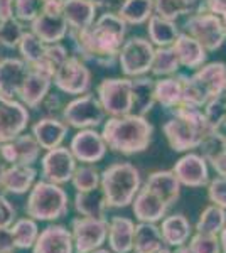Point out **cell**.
<instances>
[{
    "label": "cell",
    "mask_w": 226,
    "mask_h": 253,
    "mask_svg": "<svg viewBox=\"0 0 226 253\" xmlns=\"http://www.w3.org/2000/svg\"><path fill=\"white\" fill-rule=\"evenodd\" d=\"M140 187V170L130 162H115L101 172L100 189L105 194L108 210L130 206Z\"/></svg>",
    "instance_id": "cell-4"
},
{
    "label": "cell",
    "mask_w": 226,
    "mask_h": 253,
    "mask_svg": "<svg viewBox=\"0 0 226 253\" xmlns=\"http://www.w3.org/2000/svg\"><path fill=\"white\" fill-rule=\"evenodd\" d=\"M189 250L192 253H221L220 236L209 235V233H198L189 238L187 242Z\"/></svg>",
    "instance_id": "cell-46"
},
{
    "label": "cell",
    "mask_w": 226,
    "mask_h": 253,
    "mask_svg": "<svg viewBox=\"0 0 226 253\" xmlns=\"http://www.w3.org/2000/svg\"><path fill=\"white\" fill-rule=\"evenodd\" d=\"M174 253H192V252L189 250V247H187V245H182V247H178V248H176Z\"/></svg>",
    "instance_id": "cell-56"
},
{
    "label": "cell",
    "mask_w": 226,
    "mask_h": 253,
    "mask_svg": "<svg viewBox=\"0 0 226 253\" xmlns=\"http://www.w3.org/2000/svg\"><path fill=\"white\" fill-rule=\"evenodd\" d=\"M154 51L155 47L145 38L134 36L130 39H125L120 54H118V64L122 68V73L127 78L145 76L150 71Z\"/></svg>",
    "instance_id": "cell-8"
},
{
    "label": "cell",
    "mask_w": 226,
    "mask_h": 253,
    "mask_svg": "<svg viewBox=\"0 0 226 253\" xmlns=\"http://www.w3.org/2000/svg\"><path fill=\"white\" fill-rule=\"evenodd\" d=\"M220 236V245H221V253H226V226L221 230V233L218 235Z\"/></svg>",
    "instance_id": "cell-54"
},
{
    "label": "cell",
    "mask_w": 226,
    "mask_h": 253,
    "mask_svg": "<svg viewBox=\"0 0 226 253\" xmlns=\"http://www.w3.org/2000/svg\"><path fill=\"white\" fill-rule=\"evenodd\" d=\"M164 247H166V243H164L157 224L155 223L135 224L134 253H157Z\"/></svg>",
    "instance_id": "cell-33"
},
{
    "label": "cell",
    "mask_w": 226,
    "mask_h": 253,
    "mask_svg": "<svg viewBox=\"0 0 226 253\" xmlns=\"http://www.w3.org/2000/svg\"><path fill=\"white\" fill-rule=\"evenodd\" d=\"M41 107L46 110V117H56V112H59V110L63 112V105H61V100L57 95H47Z\"/></svg>",
    "instance_id": "cell-52"
},
{
    "label": "cell",
    "mask_w": 226,
    "mask_h": 253,
    "mask_svg": "<svg viewBox=\"0 0 226 253\" xmlns=\"http://www.w3.org/2000/svg\"><path fill=\"white\" fill-rule=\"evenodd\" d=\"M203 112H204V115H206L209 124L215 126L216 130H220L221 126H223L225 118H226V91L215 98H211L203 107Z\"/></svg>",
    "instance_id": "cell-44"
},
{
    "label": "cell",
    "mask_w": 226,
    "mask_h": 253,
    "mask_svg": "<svg viewBox=\"0 0 226 253\" xmlns=\"http://www.w3.org/2000/svg\"><path fill=\"white\" fill-rule=\"evenodd\" d=\"M52 86V76L41 71L38 68H29V73L24 80L19 91V100L27 108L39 110L43 101L49 95V89Z\"/></svg>",
    "instance_id": "cell-19"
},
{
    "label": "cell",
    "mask_w": 226,
    "mask_h": 253,
    "mask_svg": "<svg viewBox=\"0 0 226 253\" xmlns=\"http://www.w3.org/2000/svg\"><path fill=\"white\" fill-rule=\"evenodd\" d=\"M208 199L211 205L226 210V177H215L208 182Z\"/></svg>",
    "instance_id": "cell-47"
},
{
    "label": "cell",
    "mask_w": 226,
    "mask_h": 253,
    "mask_svg": "<svg viewBox=\"0 0 226 253\" xmlns=\"http://www.w3.org/2000/svg\"><path fill=\"white\" fill-rule=\"evenodd\" d=\"M14 2L15 0H0V22L14 17Z\"/></svg>",
    "instance_id": "cell-53"
},
{
    "label": "cell",
    "mask_w": 226,
    "mask_h": 253,
    "mask_svg": "<svg viewBox=\"0 0 226 253\" xmlns=\"http://www.w3.org/2000/svg\"><path fill=\"white\" fill-rule=\"evenodd\" d=\"M10 231L17 250H31L41 233L38 221L29 218V216L15 219L14 224L10 226Z\"/></svg>",
    "instance_id": "cell-36"
},
{
    "label": "cell",
    "mask_w": 226,
    "mask_h": 253,
    "mask_svg": "<svg viewBox=\"0 0 226 253\" xmlns=\"http://www.w3.org/2000/svg\"><path fill=\"white\" fill-rule=\"evenodd\" d=\"M206 161L220 177H226V147L221 150H218L216 154H213V156L208 157Z\"/></svg>",
    "instance_id": "cell-50"
},
{
    "label": "cell",
    "mask_w": 226,
    "mask_h": 253,
    "mask_svg": "<svg viewBox=\"0 0 226 253\" xmlns=\"http://www.w3.org/2000/svg\"><path fill=\"white\" fill-rule=\"evenodd\" d=\"M86 2L93 3V5L98 9V7H103V5H105V3H106V0H86Z\"/></svg>",
    "instance_id": "cell-57"
},
{
    "label": "cell",
    "mask_w": 226,
    "mask_h": 253,
    "mask_svg": "<svg viewBox=\"0 0 226 253\" xmlns=\"http://www.w3.org/2000/svg\"><path fill=\"white\" fill-rule=\"evenodd\" d=\"M69 132V126L63 118L57 117H43L32 125V135L38 140L41 149L51 150L63 145L64 138Z\"/></svg>",
    "instance_id": "cell-22"
},
{
    "label": "cell",
    "mask_w": 226,
    "mask_h": 253,
    "mask_svg": "<svg viewBox=\"0 0 226 253\" xmlns=\"http://www.w3.org/2000/svg\"><path fill=\"white\" fill-rule=\"evenodd\" d=\"M147 34L154 47H171L181 31L174 20H167L152 14V17L147 20Z\"/></svg>",
    "instance_id": "cell-32"
},
{
    "label": "cell",
    "mask_w": 226,
    "mask_h": 253,
    "mask_svg": "<svg viewBox=\"0 0 226 253\" xmlns=\"http://www.w3.org/2000/svg\"><path fill=\"white\" fill-rule=\"evenodd\" d=\"M143 186L160 196L169 206L179 201L181 189H182L179 179L176 177V174L172 170H154V172L149 174Z\"/></svg>",
    "instance_id": "cell-29"
},
{
    "label": "cell",
    "mask_w": 226,
    "mask_h": 253,
    "mask_svg": "<svg viewBox=\"0 0 226 253\" xmlns=\"http://www.w3.org/2000/svg\"><path fill=\"white\" fill-rule=\"evenodd\" d=\"M225 226H226V210L216 205H209L201 211L198 221L194 224V230L198 233L220 235Z\"/></svg>",
    "instance_id": "cell-37"
},
{
    "label": "cell",
    "mask_w": 226,
    "mask_h": 253,
    "mask_svg": "<svg viewBox=\"0 0 226 253\" xmlns=\"http://www.w3.org/2000/svg\"><path fill=\"white\" fill-rule=\"evenodd\" d=\"M5 167H7L5 162L0 161V193L3 191V187H2V179H3V172H5Z\"/></svg>",
    "instance_id": "cell-55"
},
{
    "label": "cell",
    "mask_w": 226,
    "mask_h": 253,
    "mask_svg": "<svg viewBox=\"0 0 226 253\" xmlns=\"http://www.w3.org/2000/svg\"><path fill=\"white\" fill-rule=\"evenodd\" d=\"M96 96L108 117H123L132 113L130 78H105L98 84Z\"/></svg>",
    "instance_id": "cell-10"
},
{
    "label": "cell",
    "mask_w": 226,
    "mask_h": 253,
    "mask_svg": "<svg viewBox=\"0 0 226 253\" xmlns=\"http://www.w3.org/2000/svg\"><path fill=\"white\" fill-rule=\"evenodd\" d=\"M19 52H20V59L27 64V66H34L38 64L41 58L44 56V51H46V44L41 41L34 32L26 31L19 42Z\"/></svg>",
    "instance_id": "cell-41"
},
{
    "label": "cell",
    "mask_w": 226,
    "mask_h": 253,
    "mask_svg": "<svg viewBox=\"0 0 226 253\" xmlns=\"http://www.w3.org/2000/svg\"><path fill=\"white\" fill-rule=\"evenodd\" d=\"M69 150L75 156L76 162L81 164H96L106 156V147L103 135L96 128H85L75 133L69 144Z\"/></svg>",
    "instance_id": "cell-15"
},
{
    "label": "cell",
    "mask_w": 226,
    "mask_h": 253,
    "mask_svg": "<svg viewBox=\"0 0 226 253\" xmlns=\"http://www.w3.org/2000/svg\"><path fill=\"white\" fill-rule=\"evenodd\" d=\"M162 132L174 152H189L199 149L206 138L218 130L208 122L203 108H182L172 112L164 124Z\"/></svg>",
    "instance_id": "cell-3"
},
{
    "label": "cell",
    "mask_w": 226,
    "mask_h": 253,
    "mask_svg": "<svg viewBox=\"0 0 226 253\" xmlns=\"http://www.w3.org/2000/svg\"><path fill=\"white\" fill-rule=\"evenodd\" d=\"M15 219H17L15 206L9 201V198L0 194V228H10Z\"/></svg>",
    "instance_id": "cell-48"
},
{
    "label": "cell",
    "mask_w": 226,
    "mask_h": 253,
    "mask_svg": "<svg viewBox=\"0 0 226 253\" xmlns=\"http://www.w3.org/2000/svg\"><path fill=\"white\" fill-rule=\"evenodd\" d=\"M91 253H112L110 250H105V248H98V250H94V252H91Z\"/></svg>",
    "instance_id": "cell-60"
},
{
    "label": "cell",
    "mask_w": 226,
    "mask_h": 253,
    "mask_svg": "<svg viewBox=\"0 0 226 253\" xmlns=\"http://www.w3.org/2000/svg\"><path fill=\"white\" fill-rule=\"evenodd\" d=\"M39 156L41 147L32 133H20L5 144H0V161L7 166H34Z\"/></svg>",
    "instance_id": "cell-16"
},
{
    "label": "cell",
    "mask_w": 226,
    "mask_h": 253,
    "mask_svg": "<svg viewBox=\"0 0 226 253\" xmlns=\"http://www.w3.org/2000/svg\"><path fill=\"white\" fill-rule=\"evenodd\" d=\"M47 3H54V5H63L64 0H46Z\"/></svg>",
    "instance_id": "cell-58"
},
{
    "label": "cell",
    "mask_w": 226,
    "mask_h": 253,
    "mask_svg": "<svg viewBox=\"0 0 226 253\" xmlns=\"http://www.w3.org/2000/svg\"><path fill=\"white\" fill-rule=\"evenodd\" d=\"M24 213L36 221H57L69 213V196L63 186L49 181H36L29 191Z\"/></svg>",
    "instance_id": "cell-5"
},
{
    "label": "cell",
    "mask_w": 226,
    "mask_h": 253,
    "mask_svg": "<svg viewBox=\"0 0 226 253\" xmlns=\"http://www.w3.org/2000/svg\"><path fill=\"white\" fill-rule=\"evenodd\" d=\"M24 32H26L24 24L15 17L0 22V46L7 49H17Z\"/></svg>",
    "instance_id": "cell-43"
},
{
    "label": "cell",
    "mask_w": 226,
    "mask_h": 253,
    "mask_svg": "<svg viewBox=\"0 0 226 253\" xmlns=\"http://www.w3.org/2000/svg\"><path fill=\"white\" fill-rule=\"evenodd\" d=\"M135 221L127 216H112L108 221V247L112 253L134 252Z\"/></svg>",
    "instance_id": "cell-25"
},
{
    "label": "cell",
    "mask_w": 226,
    "mask_h": 253,
    "mask_svg": "<svg viewBox=\"0 0 226 253\" xmlns=\"http://www.w3.org/2000/svg\"><path fill=\"white\" fill-rule=\"evenodd\" d=\"M52 84L66 95H85L91 86V73L86 68L83 59L78 58L76 54H69L68 59L54 73Z\"/></svg>",
    "instance_id": "cell-11"
},
{
    "label": "cell",
    "mask_w": 226,
    "mask_h": 253,
    "mask_svg": "<svg viewBox=\"0 0 226 253\" xmlns=\"http://www.w3.org/2000/svg\"><path fill=\"white\" fill-rule=\"evenodd\" d=\"M63 5L47 3L44 5L43 12L31 22V32H34L44 44L63 42L69 34L68 22L63 15Z\"/></svg>",
    "instance_id": "cell-12"
},
{
    "label": "cell",
    "mask_w": 226,
    "mask_h": 253,
    "mask_svg": "<svg viewBox=\"0 0 226 253\" xmlns=\"http://www.w3.org/2000/svg\"><path fill=\"white\" fill-rule=\"evenodd\" d=\"M162 240L166 247L178 248L182 245H187L189 238L192 236V224L189 218L182 213H176L166 216L159 226Z\"/></svg>",
    "instance_id": "cell-26"
},
{
    "label": "cell",
    "mask_w": 226,
    "mask_h": 253,
    "mask_svg": "<svg viewBox=\"0 0 226 253\" xmlns=\"http://www.w3.org/2000/svg\"><path fill=\"white\" fill-rule=\"evenodd\" d=\"M223 126H226V118H225V124H223Z\"/></svg>",
    "instance_id": "cell-61"
},
{
    "label": "cell",
    "mask_w": 226,
    "mask_h": 253,
    "mask_svg": "<svg viewBox=\"0 0 226 253\" xmlns=\"http://www.w3.org/2000/svg\"><path fill=\"white\" fill-rule=\"evenodd\" d=\"M61 118L71 128L85 130L103 125L106 120V113L98 96L88 91L85 95L73 98L69 103L64 105L63 112H61Z\"/></svg>",
    "instance_id": "cell-7"
},
{
    "label": "cell",
    "mask_w": 226,
    "mask_h": 253,
    "mask_svg": "<svg viewBox=\"0 0 226 253\" xmlns=\"http://www.w3.org/2000/svg\"><path fill=\"white\" fill-rule=\"evenodd\" d=\"M181 63L172 47H155L154 59H152L150 73L157 78H167V76L178 75Z\"/></svg>",
    "instance_id": "cell-38"
},
{
    "label": "cell",
    "mask_w": 226,
    "mask_h": 253,
    "mask_svg": "<svg viewBox=\"0 0 226 253\" xmlns=\"http://www.w3.org/2000/svg\"><path fill=\"white\" fill-rule=\"evenodd\" d=\"M75 210L80 216H90V218H106V199L100 187L86 193H76L75 196Z\"/></svg>",
    "instance_id": "cell-34"
},
{
    "label": "cell",
    "mask_w": 226,
    "mask_h": 253,
    "mask_svg": "<svg viewBox=\"0 0 226 253\" xmlns=\"http://www.w3.org/2000/svg\"><path fill=\"white\" fill-rule=\"evenodd\" d=\"M101 135L110 150L122 156L142 154L152 144L154 125L145 117L129 113L123 117H110L105 120Z\"/></svg>",
    "instance_id": "cell-2"
},
{
    "label": "cell",
    "mask_w": 226,
    "mask_h": 253,
    "mask_svg": "<svg viewBox=\"0 0 226 253\" xmlns=\"http://www.w3.org/2000/svg\"><path fill=\"white\" fill-rule=\"evenodd\" d=\"M46 0H15L14 17L22 24H31L43 12Z\"/></svg>",
    "instance_id": "cell-45"
},
{
    "label": "cell",
    "mask_w": 226,
    "mask_h": 253,
    "mask_svg": "<svg viewBox=\"0 0 226 253\" xmlns=\"http://www.w3.org/2000/svg\"><path fill=\"white\" fill-rule=\"evenodd\" d=\"M127 26L118 14H101L90 27L69 32L76 56L101 68H112L118 61L120 49L125 42Z\"/></svg>",
    "instance_id": "cell-1"
},
{
    "label": "cell",
    "mask_w": 226,
    "mask_h": 253,
    "mask_svg": "<svg viewBox=\"0 0 226 253\" xmlns=\"http://www.w3.org/2000/svg\"><path fill=\"white\" fill-rule=\"evenodd\" d=\"M75 245V253H91L101 248L108 238V219L76 216L69 226Z\"/></svg>",
    "instance_id": "cell-9"
},
{
    "label": "cell",
    "mask_w": 226,
    "mask_h": 253,
    "mask_svg": "<svg viewBox=\"0 0 226 253\" xmlns=\"http://www.w3.org/2000/svg\"><path fill=\"white\" fill-rule=\"evenodd\" d=\"M31 253H75L71 231L64 224H49L41 230Z\"/></svg>",
    "instance_id": "cell-21"
},
{
    "label": "cell",
    "mask_w": 226,
    "mask_h": 253,
    "mask_svg": "<svg viewBox=\"0 0 226 253\" xmlns=\"http://www.w3.org/2000/svg\"><path fill=\"white\" fill-rule=\"evenodd\" d=\"M76 159L71 154L69 147H56L46 150L41 159V175L44 181L54 182V184H68L76 170Z\"/></svg>",
    "instance_id": "cell-13"
},
{
    "label": "cell",
    "mask_w": 226,
    "mask_h": 253,
    "mask_svg": "<svg viewBox=\"0 0 226 253\" xmlns=\"http://www.w3.org/2000/svg\"><path fill=\"white\" fill-rule=\"evenodd\" d=\"M132 80V113L145 117L155 105V80L137 76Z\"/></svg>",
    "instance_id": "cell-31"
},
{
    "label": "cell",
    "mask_w": 226,
    "mask_h": 253,
    "mask_svg": "<svg viewBox=\"0 0 226 253\" xmlns=\"http://www.w3.org/2000/svg\"><path fill=\"white\" fill-rule=\"evenodd\" d=\"M132 211L138 223H157L167 216L171 206L149 187L142 186L132 201Z\"/></svg>",
    "instance_id": "cell-18"
},
{
    "label": "cell",
    "mask_w": 226,
    "mask_h": 253,
    "mask_svg": "<svg viewBox=\"0 0 226 253\" xmlns=\"http://www.w3.org/2000/svg\"><path fill=\"white\" fill-rule=\"evenodd\" d=\"M157 253H174V252L169 250V248H167V247H164V248H160V250H159Z\"/></svg>",
    "instance_id": "cell-59"
},
{
    "label": "cell",
    "mask_w": 226,
    "mask_h": 253,
    "mask_svg": "<svg viewBox=\"0 0 226 253\" xmlns=\"http://www.w3.org/2000/svg\"><path fill=\"white\" fill-rule=\"evenodd\" d=\"M117 14L127 26H140L154 14V0H123Z\"/></svg>",
    "instance_id": "cell-35"
},
{
    "label": "cell",
    "mask_w": 226,
    "mask_h": 253,
    "mask_svg": "<svg viewBox=\"0 0 226 253\" xmlns=\"http://www.w3.org/2000/svg\"><path fill=\"white\" fill-rule=\"evenodd\" d=\"M184 80L186 75H172L155 81V103L171 113L182 108Z\"/></svg>",
    "instance_id": "cell-24"
},
{
    "label": "cell",
    "mask_w": 226,
    "mask_h": 253,
    "mask_svg": "<svg viewBox=\"0 0 226 253\" xmlns=\"http://www.w3.org/2000/svg\"><path fill=\"white\" fill-rule=\"evenodd\" d=\"M191 78L208 103L211 98L226 91V64L221 61L203 64Z\"/></svg>",
    "instance_id": "cell-20"
},
{
    "label": "cell",
    "mask_w": 226,
    "mask_h": 253,
    "mask_svg": "<svg viewBox=\"0 0 226 253\" xmlns=\"http://www.w3.org/2000/svg\"><path fill=\"white\" fill-rule=\"evenodd\" d=\"M69 52L68 49L64 47L63 42H56V44H46V51H44V56L41 58V61L34 66H29V68H38L41 71L47 73L54 78V73L59 69L61 64L68 59Z\"/></svg>",
    "instance_id": "cell-40"
},
{
    "label": "cell",
    "mask_w": 226,
    "mask_h": 253,
    "mask_svg": "<svg viewBox=\"0 0 226 253\" xmlns=\"http://www.w3.org/2000/svg\"><path fill=\"white\" fill-rule=\"evenodd\" d=\"M29 73V66L19 58L0 59V96H19L20 86Z\"/></svg>",
    "instance_id": "cell-23"
},
{
    "label": "cell",
    "mask_w": 226,
    "mask_h": 253,
    "mask_svg": "<svg viewBox=\"0 0 226 253\" xmlns=\"http://www.w3.org/2000/svg\"><path fill=\"white\" fill-rule=\"evenodd\" d=\"M63 15L68 22L69 32H78L90 27L96 17V7L86 0H64Z\"/></svg>",
    "instance_id": "cell-30"
},
{
    "label": "cell",
    "mask_w": 226,
    "mask_h": 253,
    "mask_svg": "<svg viewBox=\"0 0 226 253\" xmlns=\"http://www.w3.org/2000/svg\"><path fill=\"white\" fill-rule=\"evenodd\" d=\"M101 172L94 164H83L76 167L75 174L71 177V184L76 189V193H86L100 187Z\"/></svg>",
    "instance_id": "cell-42"
},
{
    "label": "cell",
    "mask_w": 226,
    "mask_h": 253,
    "mask_svg": "<svg viewBox=\"0 0 226 253\" xmlns=\"http://www.w3.org/2000/svg\"><path fill=\"white\" fill-rule=\"evenodd\" d=\"M36 181H38V170L34 169V166H7L2 179V187L5 193L20 196L29 193Z\"/></svg>",
    "instance_id": "cell-28"
},
{
    "label": "cell",
    "mask_w": 226,
    "mask_h": 253,
    "mask_svg": "<svg viewBox=\"0 0 226 253\" xmlns=\"http://www.w3.org/2000/svg\"><path fill=\"white\" fill-rule=\"evenodd\" d=\"M178 56L179 63L182 68L187 69H199L203 64H206L208 51L204 49L194 38H191L186 32H181L176 39V42L171 46Z\"/></svg>",
    "instance_id": "cell-27"
},
{
    "label": "cell",
    "mask_w": 226,
    "mask_h": 253,
    "mask_svg": "<svg viewBox=\"0 0 226 253\" xmlns=\"http://www.w3.org/2000/svg\"><path fill=\"white\" fill-rule=\"evenodd\" d=\"M198 0H154V14L167 20H178L192 14Z\"/></svg>",
    "instance_id": "cell-39"
},
{
    "label": "cell",
    "mask_w": 226,
    "mask_h": 253,
    "mask_svg": "<svg viewBox=\"0 0 226 253\" xmlns=\"http://www.w3.org/2000/svg\"><path fill=\"white\" fill-rule=\"evenodd\" d=\"M199 12H211L226 22V0H203L198 7Z\"/></svg>",
    "instance_id": "cell-49"
},
{
    "label": "cell",
    "mask_w": 226,
    "mask_h": 253,
    "mask_svg": "<svg viewBox=\"0 0 226 253\" xmlns=\"http://www.w3.org/2000/svg\"><path fill=\"white\" fill-rule=\"evenodd\" d=\"M184 32L194 38L208 52L218 51L226 42V22L211 12L196 10L184 20Z\"/></svg>",
    "instance_id": "cell-6"
},
{
    "label": "cell",
    "mask_w": 226,
    "mask_h": 253,
    "mask_svg": "<svg viewBox=\"0 0 226 253\" xmlns=\"http://www.w3.org/2000/svg\"><path fill=\"white\" fill-rule=\"evenodd\" d=\"M29 110L15 98L0 96V144L12 140L26 132L29 125Z\"/></svg>",
    "instance_id": "cell-14"
},
{
    "label": "cell",
    "mask_w": 226,
    "mask_h": 253,
    "mask_svg": "<svg viewBox=\"0 0 226 253\" xmlns=\"http://www.w3.org/2000/svg\"><path fill=\"white\" fill-rule=\"evenodd\" d=\"M172 172L179 179L181 186L198 189L206 187L209 182V167L208 161L199 154L187 152L182 156L172 167Z\"/></svg>",
    "instance_id": "cell-17"
},
{
    "label": "cell",
    "mask_w": 226,
    "mask_h": 253,
    "mask_svg": "<svg viewBox=\"0 0 226 253\" xmlns=\"http://www.w3.org/2000/svg\"><path fill=\"white\" fill-rule=\"evenodd\" d=\"M15 248L14 236L10 228H0V253H14Z\"/></svg>",
    "instance_id": "cell-51"
}]
</instances>
